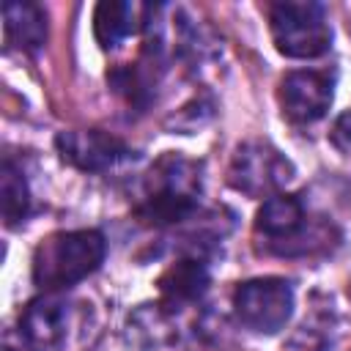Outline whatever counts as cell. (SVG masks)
Listing matches in <instances>:
<instances>
[{"label":"cell","mask_w":351,"mask_h":351,"mask_svg":"<svg viewBox=\"0 0 351 351\" xmlns=\"http://www.w3.org/2000/svg\"><path fill=\"white\" fill-rule=\"evenodd\" d=\"M211 115H214V104L208 99H195V101L184 104L165 126L178 134H195L197 129H203L211 121Z\"/></svg>","instance_id":"cell-15"},{"label":"cell","mask_w":351,"mask_h":351,"mask_svg":"<svg viewBox=\"0 0 351 351\" xmlns=\"http://www.w3.org/2000/svg\"><path fill=\"white\" fill-rule=\"evenodd\" d=\"M255 233L266 239V250L277 255H304L324 241L307 222V208L296 195H271L255 214Z\"/></svg>","instance_id":"cell-6"},{"label":"cell","mask_w":351,"mask_h":351,"mask_svg":"<svg viewBox=\"0 0 351 351\" xmlns=\"http://www.w3.org/2000/svg\"><path fill=\"white\" fill-rule=\"evenodd\" d=\"M203 192V165L181 154L159 156L148 176L143 178V192L134 206L140 222L154 228H167L186 222L200 208Z\"/></svg>","instance_id":"cell-1"},{"label":"cell","mask_w":351,"mask_h":351,"mask_svg":"<svg viewBox=\"0 0 351 351\" xmlns=\"http://www.w3.org/2000/svg\"><path fill=\"white\" fill-rule=\"evenodd\" d=\"M151 16L148 3L134 0H101L93 11V36L101 49H118L129 36L145 30Z\"/></svg>","instance_id":"cell-12"},{"label":"cell","mask_w":351,"mask_h":351,"mask_svg":"<svg viewBox=\"0 0 351 351\" xmlns=\"http://www.w3.org/2000/svg\"><path fill=\"white\" fill-rule=\"evenodd\" d=\"M269 30L280 55L293 60H313L329 52L332 25L324 3L280 0L269 5Z\"/></svg>","instance_id":"cell-3"},{"label":"cell","mask_w":351,"mask_h":351,"mask_svg":"<svg viewBox=\"0 0 351 351\" xmlns=\"http://www.w3.org/2000/svg\"><path fill=\"white\" fill-rule=\"evenodd\" d=\"M293 162L269 140L241 143L228 165V184L247 197H271L293 181Z\"/></svg>","instance_id":"cell-5"},{"label":"cell","mask_w":351,"mask_h":351,"mask_svg":"<svg viewBox=\"0 0 351 351\" xmlns=\"http://www.w3.org/2000/svg\"><path fill=\"white\" fill-rule=\"evenodd\" d=\"M55 148L63 162L82 173H110L137 159V151L129 148L121 137L104 129H66L55 134Z\"/></svg>","instance_id":"cell-7"},{"label":"cell","mask_w":351,"mask_h":351,"mask_svg":"<svg viewBox=\"0 0 351 351\" xmlns=\"http://www.w3.org/2000/svg\"><path fill=\"white\" fill-rule=\"evenodd\" d=\"M69 329V302L58 293H41L19 315V337L27 351H55Z\"/></svg>","instance_id":"cell-9"},{"label":"cell","mask_w":351,"mask_h":351,"mask_svg":"<svg viewBox=\"0 0 351 351\" xmlns=\"http://www.w3.org/2000/svg\"><path fill=\"white\" fill-rule=\"evenodd\" d=\"M335 99V71L329 69H293L280 80L277 101L291 123H315L326 115Z\"/></svg>","instance_id":"cell-8"},{"label":"cell","mask_w":351,"mask_h":351,"mask_svg":"<svg viewBox=\"0 0 351 351\" xmlns=\"http://www.w3.org/2000/svg\"><path fill=\"white\" fill-rule=\"evenodd\" d=\"M296 293L285 277H252L233 291L236 321L255 335H277L293 315Z\"/></svg>","instance_id":"cell-4"},{"label":"cell","mask_w":351,"mask_h":351,"mask_svg":"<svg viewBox=\"0 0 351 351\" xmlns=\"http://www.w3.org/2000/svg\"><path fill=\"white\" fill-rule=\"evenodd\" d=\"M335 348V337L332 329L326 324H315V321H304L302 329L296 332V337L291 340V351H332Z\"/></svg>","instance_id":"cell-16"},{"label":"cell","mask_w":351,"mask_h":351,"mask_svg":"<svg viewBox=\"0 0 351 351\" xmlns=\"http://www.w3.org/2000/svg\"><path fill=\"white\" fill-rule=\"evenodd\" d=\"M0 203H3V219L8 228H16L30 214V186L22 173V167L14 159H3L0 167Z\"/></svg>","instance_id":"cell-14"},{"label":"cell","mask_w":351,"mask_h":351,"mask_svg":"<svg viewBox=\"0 0 351 351\" xmlns=\"http://www.w3.org/2000/svg\"><path fill=\"white\" fill-rule=\"evenodd\" d=\"M329 143H332L340 154H351V110H348V112H343V115L332 123Z\"/></svg>","instance_id":"cell-17"},{"label":"cell","mask_w":351,"mask_h":351,"mask_svg":"<svg viewBox=\"0 0 351 351\" xmlns=\"http://www.w3.org/2000/svg\"><path fill=\"white\" fill-rule=\"evenodd\" d=\"M3 38L8 49L36 55L47 44V14L27 0H8L3 5Z\"/></svg>","instance_id":"cell-13"},{"label":"cell","mask_w":351,"mask_h":351,"mask_svg":"<svg viewBox=\"0 0 351 351\" xmlns=\"http://www.w3.org/2000/svg\"><path fill=\"white\" fill-rule=\"evenodd\" d=\"M156 285H159V304L176 313L203 299V293L211 285V271H208L206 258L189 250L159 274Z\"/></svg>","instance_id":"cell-10"},{"label":"cell","mask_w":351,"mask_h":351,"mask_svg":"<svg viewBox=\"0 0 351 351\" xmlns=\"http://www.w3.org/2000/svg\"><path fill=\"white\" fill-rule=\"evenodd\" d=\"M104 255L107 239L101 230H58L36 247L30 274L44 293H58L90 277L104 263Z\"/></svg>","instance_id":"cell-2"},{"label":"cell","mask_w":351,"mask_h":351,"mask_svg":"<svg viewBox=\"0 0 351 351\" xmlns=\"http://www.w3.org/2000/svg\"><path fill=\"white\" fill-rule=\"evenodd\" d=\"M165 69H167L165 58L143 49L137 63H121L112 71H107V82L132 110L145 112L156 99V85Z\"/></svg>","instance_id":"cell-11"}]
</instances>
